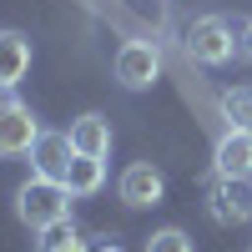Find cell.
Listing matches in <instances>:
<instances>
[{"label": "cell", "mask_w": 252, "mask_h": 252, "mask_svg": "<svg viewBox=\"0 0 252 252\" xmlns=\"http://www.w3.org/2000/svg\"><path fill=\"white\" fill-rule=\"evenodd\" d=\"M71 187L66 182H56V177H35L31 182H20V192H15V217L31 227V232H46V227L56 222H71Z\"/></svg>", "instance_id": "6da1fadb"}, {"label": "cell", "mask_w": 252, "mask_h": 252, "mask_svg": "<svg viewBox=\"0 0 252 252\" xmlns=\"http://www.w3.org/2000/svg\"><path fill=\"white\" fill-rule=\"evenodd\" d=\"M187 56L197 61V66L217 71L227 61L237 56V35H232V20L227 15H197L192 31H187Z\"/></svg>", "instance_id": "7a4b0ae2"}, {"label": "cell", "mask_w": 252, "mask_h": 252, "mask_svg": "<svg viewBox=\"0 0 252 252\" xmlns=\"http://www.w3.org/2000/svg\"><path fill=\"white\" fill-rule=\"evenodd\" d=\"M40 141V121L20 96H0V157H31V146Z\"/></svg>", "instance_id": "3957f363"}, {"label": "cell", "mask_w": 252, "mask_h": 252, "mask_svg": "<svg viewBox=\"0 0 252 252\" xmlns=\"http://www.w3.org/2000/svg\"><path fill=\"white\" fill-rule=\"evenodd\" d=\"M111 71H116V81L126 91H152L157 76H161V51L152 46V40H121Z\"/></svg>", "instance_id": "277c9868"}, {"label": "cell", "mask_w": 252, "mask_h": 252, "mask_svg": "<svg viewBox=\"0 0 252 252\" xmlns=\"http://www.w3.org/2000/svg\"><path fill=\"white\" fill-rule=\"evenodd\" d=\"M116 197L131 207V212L161 207V197H166V177H161V166H152V161H131V166L116 177Z\"/></svg>", "instance_id": "5b68a950"}, {"label": "cell", "mask_w": 252, "mask_h": 252, "mask_svg": "<svg viewBox=\"0 0 252 252\" xmlns=\"http://www.w3.org/2000/svg\"><path fill=\"white\" fill-rule=\"evenodd\" d=\"M207 212H212V222H222V227H242L252 217V192L242 182L212 172V182H207Z\"/></svg>", "instance_id": "8992f818"}, {"label": "cell", "mask_w": 252, "mask_h": 252, "mask_svg": "<svg viewBox=\"0 0 252 252\" xmlns=\"http://www.w3.org/2000/svg\"><path fill=\"white\" fill-rule=\"evenodd\" d=\"M212 172L217 177H232V182H247L252 177V131H237L227 126L212 146Z\"/></svg>", "instance_id": "52a82bcc"}, {"label": "cell", "mask_w": 252, "mask_h": 252, "mask_svg": "<svg viewBox=\"0 0 252 252\" xmlns=\"http://www.w3.org/2000/svg\"><path fill=\"white\" fill-rule=\"evenodd\" d=\"M76 157V146H71V131H40V141L31 146V172L35 177H66V166Z\"/></svg>", "instance_id": "ba28073f"}, {"label": "cell", "mask_w": 252, "mask_h": 252, "mask_svg": "<svg viewBox=\"0 0 252 252\" xmlns=\"http://www.w3.org/2000/svg\"><path fill=\"white\" fill-rule=\"evenodd\" d=\"M31 71V40L20 31H0V91H15Z\"/></svg>", "instance_id": "9c48e42d"}, {"label": "cell", "mask_w": 252, "mask_h": 252, "mask_svg": "<svg viewBox=\"0 0 252 252\" xmlns=\"http://www.w3.org/2000/svg\"><path fill=\"white\" fill-rule=\"evenodd\" d=\"M71 146H76V152H86V157H111V121L101 116V111L76 116V121H71Z\"/></svg>", "instance_id": "30bf717a"}, {"label": "cell", "mask_w": 252, "mask_h": 252, "mask_svg": "<svg viewBox=\"0 0 252 252\" xmlns=\"http://www.w3.org/2000/svg\"><path fill=\"white\" fill-rule=\"evenodd\" d=\"M61 182L71 187V197H96L101 187H106V157H86V152H76Z\"/></svg>", "instance_id": "8fae6325"}, {"label": "cell", "mask_w": 252, "mask_h": 252, "mask_svg": "<svg viewBox=\"0 0 252 252\" xmlns=\"http://www.w3.org/2000/svg\"><path fill=\"white\" fill-rule=\"evenodd\" d=\"M40 242H35V252H91V242L76 232V222H56V227H46V232H35Z\"/></svg>", "instance_id": "7c38bea8"}, {"label": "cell", "mask_w": 252, "mask_h": 252, "mask_svg": "<svg viewBox=\"0 0 252 252\" xmlns=\"http://www.w3.org/2000/svg\"><path fill=\"white\" fill-rule=\"evenodd\" d=\"M217 106L227 116V126H237V131H252V86H232L217 96Z\"/></svg>", "instance_id": "4fadbf2b"}, {"label": "cell", "mask_w": 252, "mask_h": 252, "mask_svg": "<svg viewBox=\"0 0 252 252\" xmlns=\"http://www.w3.org/2000/svg\"><path fill=\"white\" fill-rule=\"evenodd\" d=\"M146 252H197V247H192V237L182 227H161V232L146 237Z\"/></svg>", "instance_id": "5bb4252c"}, {"label": "cell", "mask_w": 252, "mask_h": 252, "mask_svg": "<svg viewBox=\"0 0 252 252\" xmlns=\"http://www.w3.org/2000/svg\"><path fill=\"white\" fill-rule=\"evenodd\" d=\"M237 56H242V61H252V15L242 20V31H237Z\"/></svg>", "instance_id": "9a60e30c"}, {"label": "cell", "mask_w": 252, "mask_h": 252, "mask_svg": "<svg viewBox=\"0 0 252 252\" xmlns=\"http://www.w3.org/2000/svg\"><path fill=\"white\" fill-rule=\"evenodd\" d=\"M96 252H121V242H101V247H96Z\"/></svg>", "instance_id": "2e32d148"}]
</instances>
